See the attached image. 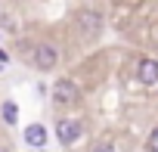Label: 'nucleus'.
<instances>
[{"mask_svg":"<svg viewBox=\"0 0 158 152\" xmlns=\"http://www.w3.org/2000/svg\"><path fill=\"white\" fill-rule=\"evenodd\" d=\"M81 99V90H77L74 81H56L53 84V103L56 106H74Z\"/></svg>","mask_w":158,"mask_h":152,"instance_id":"obj_1","label":"nucleus"},{"mask_svg":"<svg viewBox=\"0 0 158 152\" xmlns=\"http://www.w3.org/2000/svg\"><path fill=\"white\" fill-rule=\"evenodd\" d=\"M81 133H84L81 121H74V118H59V121H56V137H59V143H65V146L77 143Z\"/></svg>","mask_w":158,"mask_h":152,"instance_id":"obj_2","label":"nucleus"},{"mask_svg":"<svg viewBox=\"0 0 158 152\" xmlns=\"http://www.w3.org/2000/svg\"><path fill=\"white\" fill-rule=\"evenodd\" d=\"M31 59H34V65H37L40 71H50V68H56V62H59V53H56V47H50V44H37Z\"/></svg>","mask_w":158,"mask_h":152,"instance_id":"obj_3","label":"nucleus"},{"mask_svg":"<svg viewBox=\"0 0 158 152\" xmlns=\"http://www.w3.org/2000/svg\"><path fill=\"white\" fill-rule=\"evenodd\" d=\"M22 140H25V143H28V146L37 152V149H44V146H47L50 133H47V127H44V124H37V121H34V124H25V130H22Z\"/></svg>","mask_w":158,"mask_h":152,"instance_id":"obj_4","label":"nucleus"},{"mask_svg":"<svg viewBox=\"0 0 158 152\" xmlns=\"http://www.w3.org/2000/svg\"><path fill=\"white\" fill-rule=\"evenodd\" d=\"M136 78L143 84H158V59H143L136 65Z\"/></svg>","mask_w":158,"mask_h":152,"instance_id":"obj_5","label":"nucleus"},{"mask_svg":"<svg viewBox=\"0 0 158 152\" xmlns=\"http://www.w3.org/2000/svg\"><path fill=\"white\" fill-rule=\"evenodd\" d=\"M99 25H102V19H99L96 13H81V31H84L87 37L99 34Z\"/></svg>","mask_w":158,"mask_h":152,"instance_id":"obj_6","label":"nucleus"},{"mask_svg":"<svg viewBox=\"0 0 158 152\" xmlns=\"http://www.w3.org/2000/svg\"><path fill=\"white\" fill-rule=\"evenodd\" d=\"M0 115H3L6 124H16V121H19V106H16L13 99H3V106H0Z\"/></svg>","mask_w":158,"mask_h":152,"instance_id":"obj_7","label":"nucleus"},{"mask_svg":"<svg viewBox=\"0 0 158 152\" xmlns=\"http://www.w3.org/2000/svg\"><path fill=\"white\" fill-rule=\"evenodd\" d=\"M146 149H149V152H158V127H152V133H149V140H146Z\"/></svg>","mask_w":158,"mask_h":152,"instance_id":"obj_8","label":"nucleus"},{"mask_svg":"<svg viewBox=\"0 0 158 152\" xmlns=\"http://www.w3.org/2000/svg\"><path fill=\"white\" fill-rule=\"evenodd\" d=\"M93 152H118V149H115V143H96Z\"/></svg>","mask_w":158,"mask_h":152,"instance_id":"obj_9","label":"nucleus"},{"mask_svg":"<svg viewBox=\"0 0 158 152\" xmlns=\"http://www.w3.org/2000/svg\"><path fill=\"white\" fill-rule=\"evenodd\" d=\"M37 152H44V149H37Z\"/></svg>","mask_w":158,"mask_h":152,"instance_id":"obj_10","label":"nucleus"}]
</instances>
